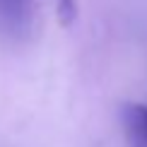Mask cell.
<instances>
[{
	"mask_svg": "<svg viewBox=\"0 0 147 147\" xmlns=\"http://www.w3.org/2000/svg\"><path fill=\"white\" fill-rule=\"evenodd\" d=\"M123 125L133 147H147V106L145 104H125Z\"/></svg>",
	"mask_w": 147,
	"mask_h": 147,
	"instance_id": "7a4b0ae2",
	"label": "cell"
},
{
	"mask_svg": "<svg viewBox=\"0 0 147 147\" xmlns=\"http://www.w3.org/2000/svg\"><path fill=\"white\" fill-rule=\"evenodd\" d=\"M36 17V0H0V32L12 39H27Z\"/></svg>",
	"mask_w": 147,
	"mask_h": 147,
	"instance_id": "6da1fadb",
	"label": "cell"
},
{
	"mask_svg": "<svg viewBox=\"0 0 147 147\" xmlns=\"http://www.w3.org/2000/svg\"><path fill=\"white\" fill-rule=\"evenodd\" d=\"M56 5H58V17H60V22L70 24V22L77 17V0H56Z\"/></svg>",
	"mask_w": 147,
	"mask_h": 147,
	"instance_id": "3957f363",
	"label": "cell"
}]
</instances>
